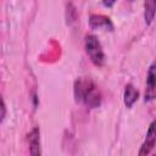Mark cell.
Segmentation results:
<instances>
[{
    "label": "cell",
    "mask_w": 156,
    "mask_h": 156,
    "mask_svg": "<svg viewBox=\"0 0 156 156\" xmlns=\"http://www.w3.org/2000/svg\"><path fill=\"white\" fill-rule=\"evenodd\" d=\"M155 9H156V0H145V22L146 24H151L155 17Z\"/></svg>",
    "instance_id": "9"
},
{
    "label": "cell",
    "mask_w": 156,
    "mask_h": 156,
    "mask_svg": "<svg viewBox=\"0 0 156 156\" xmlns=\"http://www.w3.org/2000/svg\"><path fill=\"white\" fill-rule=\"evenodd\" d=\"M115 2H116V0H102L104 6H106V7H112L115 5Z\"/></svg>",
    "instance_id": "11"
},
{
    "label": "cell",
    "mask_w": 156,
    "mask_h": 156,
    "mask_svg": "<svg viewBox=\"0 0 156 156\" xmlns=\"http://www.w3.org/2000/svg\"><path fill=\"white\" fill-rule=\"evenodd\" d=\"M83 101L90 108H95V107L100 106V104H101V94H100V91L98 90V88L93 83L87 89V91H85V94L83 96Z\"/></svg>",
    "instance_id": "2"
},
{
    "label": "cell",
    "mask_w": 156,
    "mask_h": 156,
    "mask_svg": "<svg viewBox=\"0 0 156 156\" xmlns=\"http://www.w3.org/2000/svg\"><path fill=\"white\" fill-rule=\"evenodd\" d=\"M155 88H156V72H155V65H151L146 78L145 101H151L155 99Z\"/></svg>",
    "instance_id": "3"
},
{
    "label": "cell",
    "mask_w": 156,
    "mask_h": 156,
    "mask_svg": "<svg viewBox=\"0 0 156 156\" xmlns=\"http://www.w3.org/2000/svg\"><path fill=\"white\" fill-rule=\"evenodd\" d=\"M84 46H85V51H87L90 61L95 66H101L105 60V54L102 51V46H101L100 41L98 40V38L93 34H88L85 37Z\"/></svg>",
    "instance_id": "1"
},
{
    "label": "cell",
    "mask_w": 156,
    "mask_h": 156,
    "mask_svg": "<svg viewBox=\"0 0 156 156\" xmlns=\"http://www.w3.org/2000/svg\"><path fill=\"white\" fill-rule=\"evenodd\" d=\"M91 84L90 80H83V79H77L74 83V98L77 102L83 101V96L87 91V89L89 88V85Z\"/></svg>",
    "instance_id": "7"
},
{
    "label": "cell",
    "mask_w": 156,
    "mask_h": 156,
    "mask_svg": "<svg viewBox=\"0 0 156 156\" xmlns=\"http://www.w3.org/2000/svg\"><path fill=\"white\" fill-rule=\"evenodd\" d=\"M39 128L35 127L32 129V132L28 134V143H29V149L30 154L33 156L40 155V138H39Z\"/></svg>",
    "instance_id": "5"
},
{
    "label": "cell",
    "mask_w": 156,
    "mask_h": 156,
    "mask_svg": "<svg viewBox=\"0 0 156 156\" xmlns=\"http://www.w3.org/2000/svg\"><path fill=\"white\" fill-rule=\"evenodd\" d=\"M89 24L91 28H100V27H110L112 28L111 21L108 17L101 15H91L89 18Z\"/></svg>",
    "instance_id": "8"
},
{
    "label": "cell",
    "mask_w": 156,
    "mask_h": 156,
    "mask_svg": "<svg viewBox=\"0 0 156 156\" xmlns=\"http://www.w3.org/2000/svg\"><path fill=\"white\" fill-rule=\"evenodd\" d=\"M155 122H152L149 127V130L146 133V140L145 143L141 145V149L139 151V155L143 156V155H147L155 146V143H156V132H155Z\"/></svg>",
    "instance_id": "4"
},
{
    "label": "cell",
    "mask_w": 156,
    "mask_h": 156,
    "mask_svg": "<svg viewBox=\"0 0 156 156\" xmlns=\"http://www.w3.org/2000/svg\"><path fill=\"white\" fill-rule=\"evenodd\" d=\"M5 116H6V106H5V102H4L2 96L0 95V123L4 121Z\"/></svg>",
    "instance_id": "10"
},
{
    "label": "cell",
    "mask_w": 156,
    "mask_h": 156,
    "mask_svg": "<svg viewBox=\"0 0 156 156\" xmlns=\"http://www.w3.org/2000/svg\"><path fill=\"white\" fill-rule=\"evenodd\" d=\"M139 98V93L138 90L132 85V84H127L126 89H124V95H123V100H124V105L127 107H132L136 100Z\"/></svg>",
    "instance_id": "6"
}]
</instances>
